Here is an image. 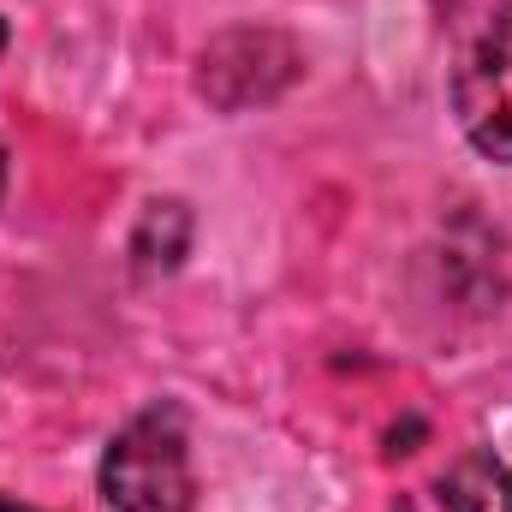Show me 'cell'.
<instances>
[{
	"label": "cell",
	"mask_w": 512,
	"mask_h": 512,
	"mask_svg": "<svg viewBox=\"0 0 512 512\" xmlns=\"http://www.w3.org/2000/svg\"><path fill=\"white\" fill-rule=\"evenodd\" d=\"M453 114L477 155L512 167V6H501L453 72Z\"/></svg>",
	"instance_id": "3957f363"
},
{
	"label": "cell",
	"mask_w": 512,
	"mask_h": 512,
	"mask_svg": "<svg viewBox=\"0 0 512 512\" xmlns=\"http://www.w3.org/2000/svg\"><path fill=\"white\" fill-rule=\"evenodd\" d=\"M102 507L108 512H191V435L179 405H149L126 417L102 453Z\"/></svg>",
	"instance_id": "6da1fadb"
},
{
	"label": "cell",
	"mask_w": 512,
	"mask_h": 512,
	"mask_svg": "<svg viewBox=\"0 0 512 512\" xmlns=\"http://www.w3.org/2000/svg\"><path fill=\"white\" fill-rule=\"evenodd\" d=\"M191 251V209L179 197H155L143 215H137V233H131V262L137 274H167L179 268V256Z\"/></svg>",
	"instance_id": "5b68a950"
},
{
	"label": "cell",
	"mask_w": 512,
	"mask_h": 512,
	"mask_svg": "<svg viewBox=\"0 0 512 512\" xmlns=\"http://www.w3.org/2000/svg\"><path fill=\"white\" fill-rule=\"evenodd\" d=\"M298 72H304V54H298L292 36L262 30V24H245V30H221V36L203 48V60H197V90H203L221 114H245V108L274 102Z\"/></svg>",
	"instance_id": "7a4b0ae2"
},
{
	"label": "cell",
	"mask_w": 512,
	"mask_h": 512,
	"mask_svg": "<svg viewBox=\"0 0 512 512\" xmlns=\"http://www.w3.org/2000/svg\"><path fill=\"white\" fill-rule=\"evenodd\" d=\"M441 512H512L507 459L489 447H465L441 477Z\"/></svg>",
	"instance_id": "277c9868"
},
{
	"label": "cell",
	"mask_w": 512,
	"mask_h": 512,
	"mask_svg": "<svg viewBox=\"0 0 512 512\" xmlns=\"http://www.w3.org/2000/svg\"><path fill=\"white\" fill-rule=\"evenodd\" d=\"M0 48H6V18H0Z\"/></svg>",
	"instance_id": "52a82bcc"
},
{
	"label": "cell",
	"mask_w": 512,
	"mask_h": 512,
	"mask_svg": "<svg viewBox=\"0 0 512 512\" xmlns=\"http://www.w3.org/2000/svg\"><path fill=\"white\" fill-rule=\"evenodd\" d=\"M0 197H6V143H0Z\"/></svg>",
	"instance_id": "8992f818"
}]
</instances>
